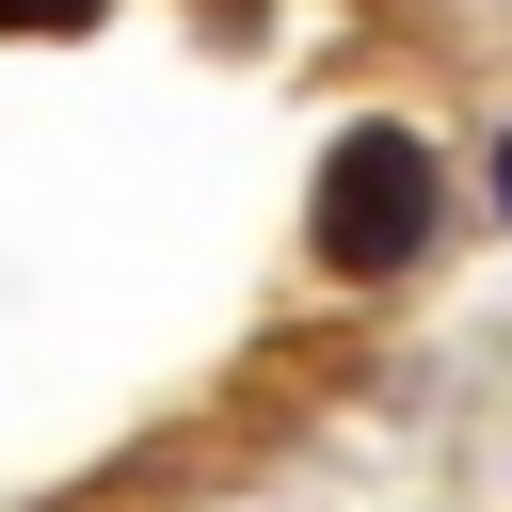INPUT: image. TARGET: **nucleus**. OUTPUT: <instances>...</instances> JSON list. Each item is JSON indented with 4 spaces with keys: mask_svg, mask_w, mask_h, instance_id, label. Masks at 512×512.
Listing matches in <instances>:
<instances>
[{
    "mask_svg": "<svg viewBox=\"0 0 512 512\" xmlns=\"http://www.w3.org/2000/svg\"><path fill=\"white\" fill-rule=\"evenodd\" d=\"M496 208H512V144H496Z\"/></svg>",
    "mask_w": 512,
    "mask_h": 512,
    "instance_id": "7ed1b4c3",
    "label": "nucleus"
},
{
    "mask_svg": "<svg viewBox=\"0 0 512 512\" xmlns=\"http://www.w3.org/2000/svg\"><path fill=\"white\" fill-rule=\"evenodd\" d=\"M112 0H0V32H96Z\"/></svg>",
    "mask_w": 512,
    "mask_h": 512,
    "instance_id": "f03ea898",
    "label": "nucleus"
},
{
    "mask_svg": "<svg viewBox=\"0 0 512 512\" xmlns=\"http://www.w3.org/2000/svg\"><path fill=\"white\" fill-rule=\"evenodd\" d=\"M432 208H448V176H432V128H400V112H368V128H336V160H320V192H304V256L320 272H416L432 256Z\"/></svg>",
    "mask_w": 512,
    "mask_h": 512,
    "instance_id": "f257e3e1",
    "label": "nucleus"
}]
</instances>
